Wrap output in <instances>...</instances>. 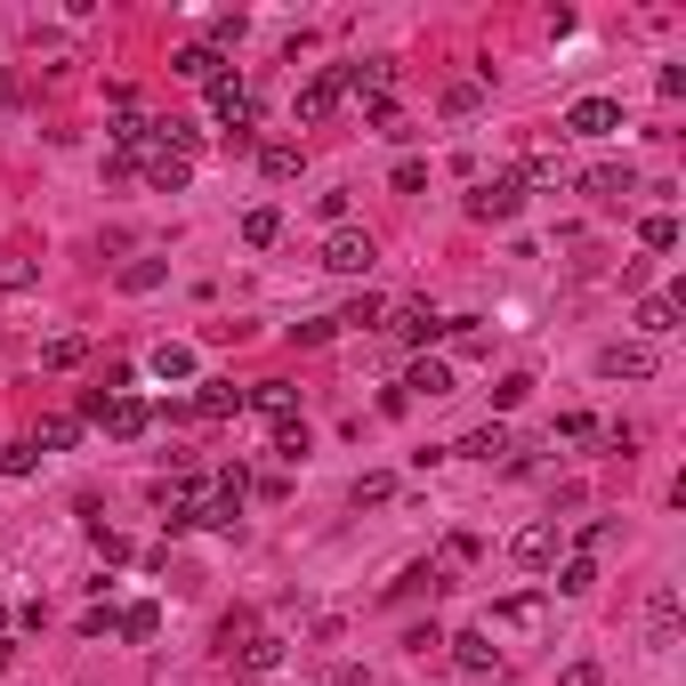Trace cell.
Here are the masks:
<instances>
[{
    "label": "cell",
    "instance_id": "cell-1",
    "mask_svg": "<svg viewBox=\"0 0 686 686\" xmlns=\"http://www.w3.org/2000/svg\"><path fill=\"white\" fill-rule=\"evenodd\" d=\"M81 421H97L106 436H145V421H154V412H145L138 397H97V388H90V397H81Z\"/></svg>",
    "mask_w": 686,
    "mask_h": 686
},
{
    "label": "cell",
    "instance_id": "cell-2",
    "mask_svg": "<svg viewBox=\"0 0 686 686\" xmlns=\"http://www.w3.org/2000/svg\"><path fill=\"white\" fill-rule=\"evenodd\" d=\"M517 211H525V186H517V170H501V178H476V194H469V218L501 226V218H517Z\"/></svg>",
    "mask_w": 686,
    "mask_h": 686
},
{
    "label": "cell",
    "instance_id": "cell-3",
    "mask_svg": "<svg viewBox=\"0 0 686 686\" xmlns=\"http://www.w3.org/2000/svg\"><path fill=\"white\" fill-rule=\"evenodd\" d=\"M662 356L647 340H614V347H598V380H654Z\"/></svg>",
    "mask_w": 686,
    "mask_h": 686
},
{
    "label": "cell",
    "instance_id": "cell-4",
    "mask_svg": "<svg viewBox=\"0 0 686 686\" xmlns=\"http://www.w3.org/2000/svg\"><path fill=\"white\" fill-rule=\"evenodd\" d=\"M388 340H404V347H428V340H445V316H436L428 299H404V307H388Z\"/></svg>",
    "mask_w": 686,
    "mask_h": 686
},
{
    "label": "cell",
    "instance_id": "cell-5",
    "mask_svg": "<svg viewBox=\"0 0 686 686\" xmlns=\"http://www.w3.org/2000/svg\"><path fill=\"white\" fill-rule=\"evenodd\" d=\"M622 130V97H573L566 106V138H614Z\"/></svg>",
    "mask_w": 686,
    "mask_h": 686
},
{
    "label": "cell",
    "instance_id": "cell-6",
    "mask_svg": "<svg viewBox=\"0 0 686 686\" xmlns=\"http://www.w3.org/2000/svg\"><path fill=\"white\" fill-rule=\"evenodd\" d=\"M371 235H356V226H331V243H323V267L331 275H371Z\"/></svg>",
    "mask_w": 686,
    "mask_h": 686
},
{
    "label": "cell",
    "instance_id": "cell-7",
    "mask_svg": "<svg viewBox=\"0 0 686 686\" xmlns=\"http://www.w3.org/2000/svg\"><path fill=\"white\" fill-rule=\"evenodd\" d=\"M581 194H590V202H606V211H622V202L638 194V170H630V162H598V170L581 178Z\"/></svg>",
    "mask_w": 686,
    "mask_h": 686
},
{
    "label": "cell",
    "instance_id": "cell-8",
    "mask_svg": "<svg viewBox=\"0 0 686 686\" xmlns=\"http://www.w3.org/2000/svg\"><path fill=\"white\" fill-rule=\"evenodd\" d=\"M542 614H549V590H509L493 606V630H542Z\"/></svg>",
    "mask_w": 686,
    "mask_h": 686
},
{
    "label": "cell",
    "instance_id": "cell-9",
    "mask_svg": "<svg viewBox=\"0 0 686 686\" xmlns=\"http://www.w3.org/2000/svg\"><path fill=\"white\" fill-rule=\"evenodd\" d=\"M340 73V97L356 90V97H380L388 81H397V57H356V66H331Z\"/></svg>",
    "mask_w": 686,
    "mask_h": 686
},
{
    "label": "cell",
    "instance_id": "cell-10",
    "mask_svg": "<svg viewBox=\"0 0 686 686\" xmlns=\"http://www.w3.org/2000/svg\"><path fill=\"white\" fill-rule=\"evenodd\" d=\"M331 114H340V73H307L299 81V121H331Z\"/></svg>",
    "mask_w": 686,
    "mask_h": 686
},
{
    "label": "cell",
    "instance_id": "cell-11",
    "mask_svg": "<svg viewBox=\"0 0 686 686\" xmlns=\"http://www.w3.org/2000/svg\"><path fill=\"white\" fill-rule=\"evenodd\" d=\"M243 404L267 412V421H299V388H291V380H259V388H243Z\"/></svg>",
    "mask_w": 686,
    "mask_h": 686
},
{
    "label": "cell",
    "instance_id": "cell-12",
    "mask_svg": "<svg viewBox=\"0 0 686 686\" xmlns=\"http://www.w3.org/2000/svg\"><path fill=\"white\" fill-rule=\"evenodd\" d=\"M452 452H461V461H485V469H493V461H509L517 445H509V428H501V421H485V428H469Z\"/></svg>",
    "mask_w": 686,
    "mask_h": 686
},
{
    "label": "cell",
    "instance_id": "cell-13",
    "mask_svg": "<svg viewBox=\"0 0 686 686\" xmlns=\"http://www.w3.org/2000/svg\"><path fill=\"white\" fill-rule=\"evenodd\" d=\"M509 557H517V566H525V573H542L549 557H557V525H549V517H542V525H525V533H517V542H509Z\"/></svg>",
    "mask_w": 686,
    "mask_h": 686
},
{
    "label": "cell",
    "instance_id": "cell-14",
    "mask_svg": "<svg viewBox=\"0 0 686 686\" xmlns=\"http://www.w3.org/2000/svg\"><path fill=\"white\" fill-rule=\"evenodd\" d=\"M186 412H202V421H226V412H243V388L235 380H194V404Z\"/></svg>",
    "mask_w": 686,
    "mask_h": 686
},
{
    "label": "cell",
    "instance_id": "cell-15",
    "mask_svg": "<svg viewBox=\"0 0 686 686\" xmlns=\"http://www.w3.org/2000/svg\"><path fill=\"white\" fill-rule=\"evenodd\" d=\"M404 397H428V404H436V397H452V364H436V356H421V364H412V371H404Z\"/></svg>",
    "mask_w": 686,
    "mask_h": 686
},
{
    "label": "cell",
    "instance_id": "cell-16",
    "mask_svg": "<svg viewBox=\"0 0 686 686\" xmlns=\"http://www.w3.org/2000/svg\"><path fill=\"white\" fill-rule=\"evenodd\" d=\"M445 647H452V662H461V671H476V678L501 662V654H493V630H461V638H445Z\"/></svg>",
    "mask_w": 686,
    "mask_h": 686
},
{
    "label": "cell",
    "instance_id": "cell-17",
    "mask_svg": "<svg viewBox=\"0 0 686 686\" xmlns=\"http://www.w3.org/2000/svg\"><path fill=\"white\" fill-rule=\"evenodd\" d=\"M647 638H654V647H671V638H678V590H671V581L647 598Z\"/></svg>",
    "mask_w": 686,
    "mask_h": 686
},
{
    "label": "cell",
    "instance_id": "cell-18",
    "mask_svg": "<svg viewBox=\"0 0 686 686\" xmlns=\"http://www.w3.org/2000/svg\"><path fill=\"white\" fill-rule=\"evenodd\" d=\"M211 114L218 121H251V90H243V73H218L211 81Z\"/></svg>",
    "mask_w": 686,
    "mask_h": 686
},
{
    "label": "cell",
    "instance_id": "cell-19",
    "mask_svg": "<svg viewBox=\"0 0 686 686\" xmlns=\"http://www.w3.org/2000/svg\"><path fill=\"white\" fill-rule=\"evenodd\" d=\"M170 73H178V81H202V90H211V81L226 73V57H218V49H202V40H194V49H178V57H170Z\"/></svg>",
    "mask_w": 686,
    "mask_h": 686
},
{
    "label": "cell",
    "instance_id": "cell-20",
    "mask_svg": "<svg viewBox=\"0 0 686 686\" xmlns=\"http://www.w3.org/2000/svg\"><path fill=\"white\" fill-rule=\"evenodd\" d=\"M186 178H194V162H186V154H162V145L145 154V186H162V194H178Z\"/></svg>",
    "mask_w": 686,
    "mask_h": 686
},
{
    "label": "cell",
    "instance_id": "cell-21",
    "mask_svg": "<svg viewBox=\"0 0 686 686\" xmlns=\"http://www.w3.org/2000/svg\"><path fill=\"white\" fill-rule=\"evenodd\" d=\"M243 243H251V251H275V243H283V211H275V202L243 211Z\"/></svg>",
    "mask_w": 686,
    "mask_h": 686
},
{
    "label": "cell",
    "instance_id": "cell-22",
    "mask_svg": "<svg viewBox=\"0 0 686 686\" xmlns=\"http://www.w3.org/2000/svg\"><path fill=\"white\" fill-rule=\"evenodd\" d=\"M638 331H647V340H671L678 331V291H654V299L638 307Z\"/></svg>",
    "mask_w": 686,
    "mask_h": 686
},
{
    "label": "cell",
    "instance_id": "cell-23",
    "mask_svg": "<svg viewBox=\"0 0 686 686\" xmlns=\"http://www.w3.org/2000/svg\"><path fill=\"white\" fill-rule=\"evenodd\" d=\"M81 445V412H57V421H40V436H33V452H73Z\"/></svg>",
    "mask_w": 686,
    "mask_h": 686
},
{
    "label": "cell",
    "instance_id": "cell-24",
    "mask_svg": "<svg viewBox=\"0 0 686 686\" xmlns=\"http://www.w3.org/2000/svg\"><path fill=\"white\" fill-rule=\"evenodd\" d=\"M235 662H243V671H275V662H283V638L251 630V638H243V647H235Z\"/></svg>",
    "mask_w": 686,
    "mask_h": 686
},
{
    "label": "cell",
    "instance_id": "cell-25",
    "mask_svg": "<svg viewBox=\"0 0 686 686\" xmlns=\"http://www.w3.org/2000/svg\"><path fill=\"white\" fill-rule=\"evenodd\" d=\"M445 566H404V581H397V590H388V598H436V590H445Z\"/></svg>",
    "mask_w": 686,
    "mask_h": 686
},
{
    "label": "cell",
    "instance_id": "cell-26",
    "mask_svg": "<svg viewBox=\"0 0 686 686\" xmlns=\"http://www.w3.org/2000/svg\"><path fill=\"white\" fill-rule=\"evenodd\" d=\"M259 170L283 186V178H299V170H307V154H299V145H259Z\"/></svg>",
    "mask_w": 686,
    "mask_h": 686
},
{
    "label": "cell",
    "instance_id": "cell-27",
    "mask_svg": "<svg viewBox=\"0 0 686 686\" xmlns=\"http://www.w3.org/2000/svg\"><path fill=\"white\" fill-rule=\"evenodd\" d=\"M145 364H154V380H194V347H154V356H145Z\"/></svg>",
    "mask_w": 686,
    "mask_h": 686
},
{
    "label": "cell",
    "instance_id": "cell-28",
    "mask_svg": "<svg viewBox=\"0 0 686 686\" xmlns=\"http://www.w3.org/2000/svg\"><path fill=\"white\" fill-rule=\"evenodd\" d=\"M638 243H647V251H678V218L671 211H647V218H638Z\"/></svg>",
    "mask_w": 686,
    "mask_h": 686
},
{
    "label": "cell",
    "instance_id": "cell-29",
    "mask_svg": "<svg viewBox=\"0 0 686 686\" xmlns=\"http://www.w3.org/2000/svg\"><path fill=\"white\" fill-rule=\"evenodd\" d=\"M356 509H380V501H397V476L388 469H371V476H356V493H347Z\"/></svg>",
    "mask_w": 686,
    "mask_h": 686
},
{
    "label": "cell",
    "instance_id": "cell-30",
    "mask_svg": "<svg viewBox=\"0 0 686 686\" xmlns=\"http://www.w3.org/2000/svg\"><path fill=\"white\" fill-rule=\"evenodd\" d=\"M81 356H90V340H73V331H66V340H49V347H40V364H49V371H73Z\"/></svg>",
    "mask_w": 686,
    "mask_h": 686
},
{
    "label": "cell",
    "instance_id": "cell-31",
    "mask_svg": "<svg viewBox=\"0 0 686 686\" xmlns=\"http://www.w3.org/2000/svg\"><path fill=\"white\" fill-rule=\"evenodd\" d=\"M557 590H566V598L598 590V566H590V557H566V566H557Z\"/></svg>",
    "mask_w": 686,
    "mask_h": 686
},
{
    "label": "cell",
    "instance_id": "cell-32",
    "mask_svg": "<svg viewBox=\"0 0 686 686\" xmlns=\"http://www.w3.org/2000/svg\"><path fill=\"white\" fill-rule=\"evenodd\" d=\"M154 630H162V606H121V638H138V647H145Z\"/></svg>",
    "mask_w": 686,
    "mask_h": 686
},
{
    "label": "cell",
    "instance_id": "cell-33",
    "mask_svg": "<svg viewBox=\"0 0 686 686\" xmlns=\"http://www.w3.org/2000/svg\"><path fill=\"white\" fill-rule=\"evenodd\" d=\"M275 461H307V421H275Z\"/></svg>",
    "mask_w": 686,
    "mask_h": 686
},
{
    "label": "cell",
    "instance_id": "cell-34",
    "mask_svg": "<svg viewBox=\"0 0 686 686\" xmlns=\"http://www.w3.org/2000/svg\"><path fill=\"white\" fill-rule=\"evenodd\" d=\"M533 397V371H509V380L501 388H493V404H501V412H517V404H525Z\"/></svg>",
    "mask_w": 686,
    "mask_h": 686
},
{
    "label": "cell",
    "instance_id": "cell-35",
    "mask_svg": "<svg viewBox=\"0 0 686 686\" xmlns=\"http://www.w3.org/2000/svg\"><path fill=\"white\" fill-rule=\"evenodd\" d=\"M331 331H340V316H307V323H291V340H299V347H323Z\"/></svg>",
    "mask_w": 686,
    "mask_h": 686
},
{
    "label": "cell",
    "instance_id": "cell-36",
    "mask_svg": "<svg viewBox=\"0 0 686 686\" xmlns=\"http://www.w3.org/2000/svg\"><path fill=\"white\" fill-rule=\"evenodd\" d=\"M33 283H40L33 259H0V291H33Z\"/></svg>",
    "mask_w": 686,
    "mask_h": 686
},
{
    "label": "cell",
    "instance_id": "cell-37",
    "mask_svg": "<svg viewBox=\"0 0 686 686\" xmlns=\"http://www.w3.org/2000/svg\"><path fill=\"white\" fill-rule=\"evenodd\" d=\"M162 283V259H130L121 267V291H154Z\"/></svg>",
    "mask_w": 686,
    "mask_h": 686
},
{
    "label": "cell",
    "instance_id": "cell-38",
    "mask_svg": "<svg viewBox=\"0 0 686 686\" xmlns=\"http://www.w3.org/2000/svg\"><path fill=\"white\" fill-rule=\"evenodd\" d=\"M243 33H251V25H243V16H211V40H202V49H235Z\"/></svg>",
    "mask_w": 686,
    "mask_h": 686
},
{
    "label": "cell",
    "instance_id": "cell-39",
    "mask_svg": "<svg viewBox=\"0 0 686 686\" xmlns=\"http://www.w3.org/2000/svg\"><path fill=\"white\" fill-rule=\"evenodd\" d=\"M476 97H485V81H452V90H445V114H476Z\"/></svg>",
    "mask_w": 686,
    "mask_h": 686
},
{
    "label": "cell",
    "instance_id": "cell-40",
    "mask_svg": "<svg viewBox=\"0 0 686 686\" xmlns=\"http://www.w3.org/2000/svg\"><path fill=\"white\" fill-rule=\"evenodd\" d=\"M340 323H364V331H380V323H388V307H380V299H371V291H364V299H356V307H347V316H340Z\"/></svg>",
    "mask_w": 686,
    "mask_h": 686
},
{
    "label": "cell",
    "instance_id": "cell-41",
    "mask_svg": "<svg viewBox=\"0 0 686 686\" xmlns=\"http://www.w3.org/2000/svg\"><path fill=\"white\" fill-rule=\"evenodd\" d=\"M557 686H606V671H598V662L581 654V662H566V671H557Z\"/></svg>",
    "mask_w": 686,
    "mask_h": 686
},
{
    "label": "cell",
    "instance_id": "cell-42",
    "mask_svg": "<svg viewBox=\"0 0 686 686\" xmlns=\"http://www.w3.org/2000/svg\"><path fill=\"white\" fill-rule=\"evenodd\" d=\"M251 630H259V622H251V614H226V622H218V647H226V654H235V647H243V638H251Z\"/></svg>",
    "mask_w": 686,
    "mask_h": 686
},
{
    "label": "cell",
    "instance_id": "cell-43",
    "mask_svg": "<svg viewBox=\"0 0 686 686\" xmlns=\"http://www.w3.org/2000/svg\"><path fill=\"white\" fill-rule=\"evenodd\" d=\"M557 436H566V445H590L598 421H590V412H566V421H557Z\"/></svg>",
    "mask_w": 686,
    "mask_h": 686
},
{
    "label": "cell",
    "instance_id": "cell-44",
    "mask_svg": "<svg viewBox=\"0 0 686 686\" xmlns=\"http://www.w3.org/2000/svg\"><path fill=\"white\" fill-rule=\"evenodd\" d=\"M0 469H9V476H33L40 452H33V445H9V452H0Z\"/></svg>",
    "mask_w": 686,
    "mask_h": 686
},
{
    "label": "cell",
    "instance_id": "cell-45",
    "mask_svg": "<svg viewBox=\"0 0 686 686\" xmlns=\"http://www.w3.org/2000/svg\"><path fill=\"white\" fill-rule=\"evenodd\" d=\"M226 154H259V130H251V121H226Z\"/></svg>",
    "mask_w": 686,
    "mask_h": 686
},
{
    "label": "cell",
    "instance_id": "cell-46",
    "mask_svg": "<svg viewBox=\"0 0 686 686\" xmlns=\"http://www.w3.org/2000/svg\"><path fill=\"white\" fill-rule=\"evenodd\" d=\"M106 630H121V614H114V606H97V614H81V638H106Z\"/></svg>",
    "mask_w": 686,
    "mask_h": 686
},
{
    "label": "cell",
    "instance_id": "cell-47",
    "mask_svg": "<svg viewBox=\"0 0 686 686\" xmlns=\"http://www.w3.org/2000/svg\"><path fill=\"white\" fill-rule=\"evenodd\" d=\"M428 186V162H397V194H421Z\"/></svg>",
    "mask_w": 686,
    "mask_h": 686
},
{
    "label": "cell",
    "instance_id": "cell-48",
    "mask_svg": "<svg viewBox=\"0 0 686 686\" xmlns=\"http://www.w3.org/2000/svg\"><path fill=\"white\" fill-rule=\"evenodd\" d=\"M9 106H16V73L0 66V114H9Z\"/></svg>",
    "mask_w": 686,
    "mask_h": 686
},
{
    "label": "cell",
    "instance_id": "cell-49",
    "mask_svg": "<svg viewBox=\"0 0 686 686\" xmlns=\"http://www.w3.org/2000/svg\"><path fill=\"white\" fill-rule=\"evenodd\" d=\"M9 662H16V638H0V671H9Z\"/></svg>",
    "mask_w": 686,
    "mask_h": 686
}]
</instances>
